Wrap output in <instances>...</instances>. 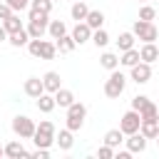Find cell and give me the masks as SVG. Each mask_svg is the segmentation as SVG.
I'll return each instance as SVG.
<instances>
[{
	"instance_id": "1",
	"label": "cell",
	"mask_w": 159,
	"mask_h": 159,
	"mask_svg": "<svg viewBox=\"0 0 159 159\" xmlns=\"http://www.w3.org/2000/svg\"><path fill=\"white\" fill-rule=\"evenodd\" d=\"M27 52L32 57H40V60H55L57 55V45L52 40H42V37H32L27 42Z\"/></svg>"
},
{
	"instance_id": "2",
	"label": "cell",
	"mask_w": 159,
	"mask_h": 159,
	"mask_svg": "<svg viewBox=\"0 0 159 159\" xmlns=\"http://www.w3.org/2000/svg\"><path fill=\"white\" fill-rule=\"evenodd\" d=\"M132 32H134V37H137V40H142V42H157V37H159L157 25H154V22H149V20H139V17L134 20Z\"/></svg>"
},
{
	"instance_id": "3",
	"label": "cell",
	"mask_w": 159,
	"mask_h": 159,
	"mask_svg": "<svg viewBox=\"0 0 159 159\" xmlns=\"http://www.w3.org/2000/svg\"><path fill=\"white\" fill-rule=\"evenodd\" d=\"M84 117H87V107L82 104V102H72L70 107H67V129H72V132H80L82 129V124H84Z\"/></svg>"
},
{
	"instance_id": "4",
	"label": "cell",
	"mask_w": 159,
	"mask_h": 159,
	"mask_svg": "<svg viewBox=\"0 0 159 159\" xmlns=\"http://www.w3.org/2000/svg\"><path fill=\"white\" fill-rule=\"evenodd\" d=\"M124 87H127V77H124L119 70H112L109 80L104 82V94H107L109 99H117V97L124 92Z\"/></svg>"
},
{
	"instance_id": "5",
	"label": "cell",
	"mask_w": 159,
	"mask_h": 159,
	"mask_svg": "<svg viewBox=\"0 0 159 159\" xmlns=\"http://www.w3.org/2000/svg\"><path fill=\"white\" fill-rule=\"evenodd\" d=\"M35 127H37V124H35L30 117H25V114H17V117L12 119V132H15V137H20V139H32Z\"/></svg>"
},
{
	"instance_id": "6",
	"label": "cell",
	"mask_w": 159,
	"mask_h": 159,
	"mask_svg": "<svg viewBox=\"0 0 159 159\" xmlns=\"http://www.w3.org/2000/svg\"><path fill=\"white\" fill-rule=\"evenodd\" d=\"M139 124H142V117H139V112H137V109L124 112V114H122V119H119V129H122V134H124V137H127V134L139 132Z\"/></svg>"
},
{
	"instance_id": "7",
	"label": "cell",
	"mask_w": 159,
	"mask_h": 159,
	"mask_svg": "<svg viewBox=\"0 0 159 159\" xmlns=\"http://www.w3.org/2000/svg\"><path fill=\"white\" fill-rule=\"evenodd\" d=\"M132 72H129V77H132V82H137V84H147L149 80H152V65L149 62H137V65H132L129 67Z\"/></svg>"
},
{
	"instance_id": "8",
	"label": "cell",
	"mask_w": 159,
	"mask_h": 159,
	"mask_svg": "<svg viewBox=\"0 0 159 159\" xmlns=\"http://www.w3.org/2000/svg\"><path fill=\"white\" fill-rule=\"evenodd\" d=\"M22 92L32 99H37L42 92H45V84H42V77H27L25 84H22Z\"/></svg>"
},
{
	"instance_id": "9",
	"label": "cell",
	"mask_w": 159,
	"mask_h": 159,
	"mask_svg": "<svg viewBox=\"0 0 159 159\" xmlns=\"http://www.w3.org/2000/svg\"><path fill=\"white\" fill-rule=\"evenodd\" d=\"M124 142H127V149H129L132 154H137V152L142 154V152L147 149V137H144L142 132H134V134H127V139H124Z\"/></svg>"
},
{
	"instance_id": "10",
	"label": "cell",
	"mask_w": 159,
	"mask_h": 159,
	"mask_svg": "<svg viewBox=\"0 0 159 159\" xmlns=\"http://www.w3.org/2000/svg\"><path fill=\"white\" fill-rule=\"evenodd\" d=\"M70 35H72V40H75L77 45H84V42L92 37V27L82 20V22H77V25L72 27V32H70Z\"/></svg>"
},
{
	"instance_id": "11",
	"label": "cell",
	"mask_w": 159,
	"mask_h": 159,
	"mask_svg": "<svg viewBox=\"0 0 159 159\" xmlns=\"http://www.w3.org/2000/svg\"><path fill=\"white\" fill-rule=\"evenodd\" d=\"M55 144H57L62 152H70V149H72V144H75V132H72V129H67V127H65V129H60V134L55 132Z\"/></svg>"
},
{
	"instance_id": "12",
	"label": "cell",
	"mask_w": 159,
	"mask_h": 159,
	"mask_svg": "<svg viewBox=\"0 0 159 159\" xmlns=\"http://www.w3.org/2000/svg\"><path fill=\"white\" fill-rule=\"evenodd\" d=\"M42 84H45V92H50V94H55L60 87H62V80H60V72H55V70H50V72H45L42 75Z\"/></svg>"
},
{
	"instance_id": "13",
	"label": "cell",
	"mask_w": 159,
	"mask_h": 159,
	"mask_svg": "<svg viewBox=\"0 0 159 159\" xmlns=\"http://www.w3.org/2000/svg\"><path fill=\"white\" fill-rule=\"evenodd\" d=\"M5 157H10V159H20V157H30V152L22 147V139L17 142V139H12V142H7L5 147Z\"/></svg>"
},
{
	"instance_id": "14",
	"label": "cell",
	"mask_w": 159,
	"mask_h": 159,
	"mask_svg": "<svg viewBox=\"0 0 159 159\" xmlns=\"http://www.w3.org/2000/svg\"><path fill=\"white\" fill-rule=\"evenodd\" d=\"M47 25H50V20H27V35H30V40L32 37H45V32H47Z\"/></svg>"
},
{
	"instance_id": "15",
	"label": "cell",
	"mask_w": 159,
	"mask_h": 159,
	"mask_svg": "<svg viewBox=\"0 0 159 159\" xmlns=\"http://www.w3.org/2000/svg\"><path fill=\"white\" fill-rule=\"evenodd\" d=\"M139 60L152 65L154 60H159V47H157L154 42H144V45L139 47Z\"/></svg>"
},
{
	"instance_id": "16",
	"label": "cell",
	"mask_w": 159,
	"mask_h": 159,
	"mask_svg": "<svg viewBox=\"0 0 159 159\" xmlns=\"http://www.w3.org/2000/svg\"><path fill=\"white\" fill-rule=\"evenodd\" d=\"M52 97H55V104H57V107H65V109L75 102V92H72V89H65V87H60Z\"/></svg>"
},
{
	"instance_id": "17",
	"label": "cell",
	"mask_w": 159,
	"mask_h": 159,
	"mask_svg": "<svg viewBox=\"0 0 159 159\" xmlns=\"http://www.w3.org/2000/svg\"><path fill=\"white\" fill-rule=\"evenodd\" d=\"M35 104H37V109H40L42 114H50V112L57 107V104H55V97H52L50 92H42V94L35 99Z\"/></svg>"
},
{
	"instance_id": "18",
	"label": "cell",
	"mask_w": 159,
	"mask_h": 159,
	"mask_svg": "<svg viewBox=\"0 0 159 159\" xmlns=\"http://www.w3.org/2000/svg\"><path fill=\"white\" fill-rule=\"evenodd\" d=\"M139 132H142L147 139H154V137L159 134V119H142Z\"/></svg>"
},
{
	"instance_id": "19",
	"label": "cell",
	"mask_w": 159,
	"mask_h": 159,
	"mask_svg": "<svg viewBox=\"0 0 159 159\" xmlns=\"http://www.w3.org/2000/svg\"><path fill=\"white\" fill-rule=\"evenodd\" d=\"M87 12H89V7H87V2H84V0H75V2H72V7H70L72 20H77V22H82V20L87 17Z\"/></svg>"
},
{
	"instance_id": "20",
	"label": "cell",
	"mask_w": 159,
	"mask_h": 159,
	"mask_svg": "<svg viewBox=\"0 0 159 159\" xmlns=\"http://www.w3.org/2000/svg\"><path fill=\"white\" fill-rule=\"evenodd\" d=\"M47 32H50V37H52V40H60L62 35H67V25H65V20H50Z\"/></svg>"
},
{
	"instance_id": "21",
	"label": "cell",
	"mask_w": 159,
	"mask_h": 159,
	"mask_svg": "<svg viewBox=\"0 0 159 159\" xmlns=\"http://www.w3.org/2000/svg\"><path fill=\"white\" fill-rule=\"evenodd\" d=\"M84 22H87L92 30H99V27L104 25V12H102V10H89L87 17H84Z\"/></svg>"
},
{
	"instance_id": "22",
	"label": "cell",
	"mask_w": 159,
	"mask_h": 159,
	"mask_svg": "<svg viewBox=\"0 0 159 159\" xmlns=\"http://www.w3.org/2000/svg\"><path fill=\"white\" fill-rule=\"evenodd\" d=\"M2 27H5V32H7V35H15V32H20V30H22V20L12 12L10 17H5V20H2Z\"/></svg>"
},
{
	"instance_id": "23",
	"label": "cell",
	"mask_w": 159,
	"mask_h": 159,
	"mask_svg": "<svg viewBox=\"0 0 159 159\" xmlns=\"http://www.w3.org/2000/svg\"><path fill=\"white\" fill-rule=\"evenodd\" d=\"M55 45H57V52L60 55H67V52H72L77 47V42L72 40V35H62L60 40H55Z\"/></svg>"
},
{
	"instance_id": "24",
	"label": "cell",
	"mask_w": 159,
	"mask_h": 159,
	"mask_svg": "<svg viewBox=\"0 0 159 159\" xmlns=\"http://www.w3.org/2000/svg\"><path fill=\"white\" fill-rule=\"evenodd\" d=\"M122 142H124V134H122V129H119V127H117V129H109V132L104 134V144H107V147H112V149H117Z\"/></svg>"
},
{
	"instance_id": "25",
	"label": "cell",
	"mask_w": 159,
	"mask_h": 159,
	"mask_svg": "<svg viewBox=\"0 0 159 159\" xmlns=\"http://www.w3.org/2000/svg\"><path fill=\"white\" fill-rule=\"evenodd\" d=\"M99 65L112 72V70H117V65H119V55H114V52H102V55H99Z\"/></svg>"
},
{
	"instance_id": "26",
	"label": "cell",
	"mask_w": 159,
	"mask_h": 159,
	"mask_svg": "<svg viewBox=\"0 0 159 159\" xmlns=\"http://www.w3.org/2000/svg\"><path fill=\"white\" fill-rule=\"evenodd\" d=\"M32 142H35V147H45V149H50V147L55 144V134H45V132H37V129H35Z\"/></svg>"
},
{
	"instance_id": "27",
	"label": "cell",
	"mask_w": 159,
	"mask_h": 159,
	"mask_svg": "<svg viewBox=\"0 0 159 159\" xmlns=\"http://www.w3.org/2000/svg\"><path fill=\"white\" fill-rule=\"evenodd\" d=\"M7 42H10L12 47H25V45L30 42V35H27V30L22 27L20 32H15V35H7Z\"/></svg>"
},
{
	"instance_id": "28",
	"label": "cell",
	"mask_w": 159,
	"mask_h": 159,
	"mask_svg": "<svg viewBox=\"0 0 159 159\" xmlns=\"http://www.w3.org/2000/svg\"><path fill=\"white\" fill-rule=\"evenodd\" d=\"M137 62H139V50H134V47L124 50L122 57H119V65H124V67H132V65H137Z\"/></svg>"
},
{
	"instance_id": "29",
	"label": "cell",
	"mask_w": 159,
	"mask_h": 159,
	"mask_svg": "<svg viewBox=\"0 0 159 159\" xmlns=\"http://www.w3.org/2000/svg\"><path fill=\"white\" fill-rule=\"evenodd\" d=\"M89 40L94 42V47H107V45H109V35H107V30H104V27L92 30V37H89Z\"/></svg>"
},
{
	"instance_id": "30",
	"label": "cell",
	"mask_w": 159,
	"mask_h": 159,
	"mask_svg": "<svg viewBox=\"0 0 159 159\" xmlns=\"http://www.w3.org/2000/svg\"><path fill=\"white\" fill-rule=\"evenodd\" d=\"M134 32H119V37H117V47H119V52H124V50H129V47H134Z\"/></svg>"
},
{
	"instance_id": "31",
	"label": "cell",
	"mask_w": 159,
	"mask_h": 159,
	"mask_svg": "<svg viewBox=\"0 0 159 159\" xmlns=\"http://www.w3.org/2000/svg\"><path fill=\"white\" fill-rule=\"evenodd\" d=\"M139 117H142V119H159V109H157V104H154L152 99H147V104L139 109Z\"/></svg>"
},
{
	"instance_id": "32",
	"label": "cell",
	"mask_w": 159,
	"mask_h": 159,
	"mask_svg": "<svg viewBox=\"0 0 159 159\" xmlns=\"http://www.w3.org/2000/svg\"><path fill=\"white\" fill-rule=\"evenodd\" d=\"M52 0H30V10H37V12H45V15H50L52 12Z\"/></svg>"
},
{
	"instance_id": "33",
	"label": "cell",
	"mask_w": 159,
	"mask_h": 159,
	"mask_svg": "<svg viewBox=\"0 0 159 159\" xmlns=\"http://www.w3.org/2000/svg\"><path fill=\"white\" fill-rule=\"evenodd\" d=\"M154 17H157V10H154L152 5H142V7H139V20H149V22H154Z\"/></svg>"
},
{
	"instance_id": "34",
	"label": "cell",
	"mask_w": 159,
	"mask_h": 159,
	"mask_svg": "<svg viewBox=\"0 0 159 159\" xmlns=\"http://www.w3.org/2000/svg\"><path fill=\"white\" fill-rule=\"evenodd\" d=\"M5 2H7L15 12H22V10H27V7H30V0H5Z\"/></svg>"
},
{
	"instance_id": "35",
	"label": "cell",
	"mask_w": 159,
	"mask_h": 159,
	"mask_svg": "<svg viewBox=\"0 0 159 159\" xmlns=\"http://www.w3.org/2000/svg\"><path fill=\"white\" fill-rule=\"evenodd\" d=\"M35 129H37V132H45V134H55V124H52L50 119H42Z\"/></svg>"
},
{
	"instance_id": "36",
	"label": "cell",
	"mask_w": 159,
	"mask_h": 159,
	"mask_svg": "<svg viewBox=\"0 0 159 159\" xmlns=\"http://www.w3.org/2000/svg\"><path fill=\"white\" fill-rule=\"evenodd\" d=\"M147 99H149L147 94H137V97H132V109H137V112H139V109L147 104Z\"/></svg>"
},
{
	"instance_id": "37",
	"label": "cell",
	"mask_w": 159,
	"mask_h": 159,
	"mask_svg": "<svg viewBox=\"0 0 159 159\" xmlns=\"http://www.w3.org/2000/svg\"><path fill=\"white\" fill-rule=\"evenodd\" d=\"M30 157H32V159H50V149H45V147H37L35 152H30Z\"/></svg>"
},
{
	"instance_id": "38",
	"label": "cell",
	"mask_w": 159,
	"mask_h": 159,
	"mask_svg": "<svg viewBox=\"0 0 159 159\" xmlns=\"http://www.w3.org/2000/svg\"><path fill=\"white\" fill-rule=\"evenodd\" d=\"M97 154H99V159H112V157H114V149H112V147H107V144H102Z\"/></svg>"
},
{
	"instance_id": "39",
	"label": "cell",
	"mask_w": 159,
	"mask_h": 159,
	"mask_svg": "<svg viewBox=\"0 0 159 159\" xmlns=\"http://www.w3.org/2000/svg\"><path fill=\"white\" fill-rule=\"evenodd\" d=\"M12 12H15V10H12V7L7 5V2H0V20H5V17H10Z\"/></svg>"
},
{
	"instance_id": "40",
	"label": "cell",
	"mask_w": 159,
	"mask_h": 159,
	"mask_svg": "<svg viewBox=\"0 0 159 159\" xmlns=\"http://www.w3.org/2000/svg\"><path fill=\"white\" fill-rule=\"evenodd\" d=\"M132 157V152L129 149H124V152H117V159H129Z\"/></svg>"
},
{
	"instance_id": "41",
	"label": "cell",
	"mask_w": 159,
	"mask_h": 159,
	"mask_svg": "<svg viewBox=\"0 0 159 159\" xmlns=\"http://www.w3.org/2000/svg\"><path fill=\"white\" fill-rule=\"evenodd\" d=\"M5 40H7V32H5V27L0 25V42H5Z\"/></svg>"
},
{
	"instance_id": "42",
	"label": "cell",
	"mask_w": 159,
	"mask_h": 159,
	"mask_svg": "<svg viewBox=\"0 0 159 159\" xmlns=\"http://www.w3.org/2000/svg\"><path fill=\"white\" fill-rule=\"evenodd\" d=\"M0 157H5V149H2V147H0Z\"/></svg>"
},
{
	"instance_id": "43",
	"label": "cell",
	"mask_w": 159,
	"mask_h": 159,
	"mask_svg": "<svg viewBox=\"0 0 159 159\" xmlns=\"http://www.w3.org/2000/svg\"><path fill=\"white\" fill-rule=\"evenodd\" d=\"M154 139H157V144H159V134H157V137H154Z\"/></svg>"
},
{
	"instance_id": "44",
	"label": "cell",
	"mask_w": 159,
	"mask_h": 159,
	"mask_svg": "<svg viewBox=\"0 0 159 159\" xmlns=\"http://www.w3.org/2000/svg\"><path fill=\"white\" fill-rule=\"evenodd\" d=\"M139 2H144V0H139Z\"/></svg>"
},
{
	"instance_id": "45",
	"label": "cell",
	"mask_w": 159,
	"mask_h": 159,
	"mask_svg": "<svg viewBox=\"0 0 159 159\" xmlns=\"http://www.w3.org/2000/svg\"><path fill=\"white\" fill-rule=\"evenodd\" d=\"M52 2H57V0H52Z\"/></svg>"
}]
</instances>
